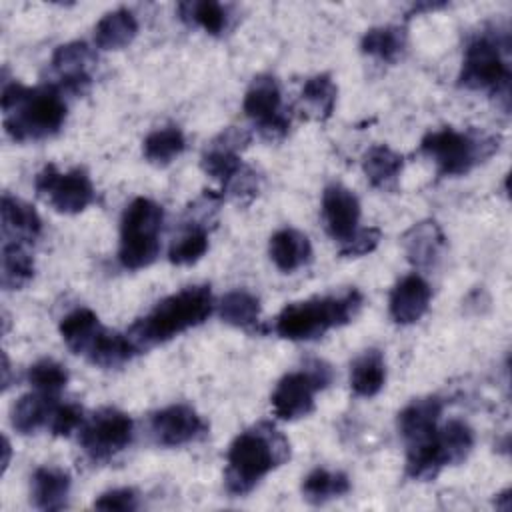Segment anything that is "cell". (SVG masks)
<instances>
[{"instance_id": "1", "label": "cell", "mask_w": 512, "mask_h": 512, "mask_svg": "<svg viewBox=\"0 0 512 512\" xmlns=\"http://www.w3.org/2000/svg\"><path fill=\"white\" fill-rule=\"evenodd\" d=\"M290 458V442L270 422H258L240 432L226 454L224 486L234 498L246 496L272 470Z\"/></svg>"}, {"instance_id": "2", "label": "cell", "mask_w": 512, "mask_h": 512, "mask_svg": "<svg viewBox=\"0 0 512 512\" xmlns=\"http://www.w3.org/2000/svg\"><path fill=\"white\" fill-rule=\"evenodd\" d=\"M4 130L14 142L54 136L66 120L64 92L56 84L24 86L8 82L2 88Z\"/></svg>"}, {"instance_id": "3", "label": "cell", "mask_w": 512, "mask_h": 512, "mask_svg": "<svg viewBox=\"0 0 512 512\" xmlns=\"http://www.w3.org/2000/svg\"><path fill=\"white\" fill-rule=\"evenodd\" d=\"M214 310L210 286H186L160 302L128 328V338L138 352L172 340L174 336L202 324Z\"/></svg>"}, {"instance_id": "4", "label": "cell", "mask_w": 512, "mask_h": 512, "mask_svg": "<svg viewBox=\"0 0 512 512\" xmlns=\"http://www.w3.org/2000/svg\"><path fill=\"white\" fill-rule=\"evenodd\" d=\"M362 302V292L350 288L342 294L286 304L274 320V332L286 340H316L328 330L352 322L360 312Z\"/></svg>"}, {"instance_id": "5", "label": "cell", "mask_w": 512, "mask_h": 512, "mask_svg": "<svg viewBox=\"0 0 512 512\" xmlns=\"http://www.w3.org/2000/svg\"><path fill=\"white\" fill-rule=\"evenodd\" d=\"M508 48L510 42L506 34H496V30L474 34L464 48L458 84L466 90L488 92L490 96L504 98L508 104L512 80Z\"/></svg>"}, {"instance_id": "6", "label": "cell", "mask_w": 512, "mask_h": 512, "mask_svg": "<svg viewBox=\"0 0 512 512\" xmlns=\"http://www.w3.org/2000/svg\"><path fill=\"white\" fill-rule=\"evenodd\" d=\"M500 146V138L476 130L444 126L430 130L420 140V152L434 162L442 176H464L488 160Z\"/></svg>"}, {"instance_id": "7", "label": "cell", "mask_w": 512, "mask_h": 512, "mask_svg": "<svg viewBox=\"0 0 512 512\" xmlns=\"http://www.w3.org/2000/svg\"><path fill=\"white\" fill-rule=\"evenodd\" d=\"M474 448V430L464 420H448L428 438L406 446V476L432 480L442 468L460 464Z\"/></svg>"}, {"instance_id": "8", "label": "cell", "mask_w": 512, "mask_h": 512, "mask_svg": "<svg viewBox=\"0 0 512 512\" xmlns=\"http://www.w3.org/2000/svg\"><path fill=\"white\" fill-rule=\"evenodd\" d=\"M164 210L150 198H134L120 220L118 260L126 270H142L160 254Z\"/></svg>"}, {"instance_id": "9", "label": "cell", "mask_w": 512, "mask_h": 512, "mask_svg": "<svg viewBox=\"0 0 512 512\" xmlns=\"http://www.w3.org/2000/svg\"><path fill=\"white\" fill-rule=\"evenodd\" d=\"M332 368L322 360H310L302 370L284 374L272 392V410L280 420H298L314 410L316 392L332 382Z\"/></svg>"}, {"instance_id": "10", "label": "cell", "mask_w": 512, "mask_h": 512, "mask_svg": "<svg viewBox=\"0 0 512 512\" xmlns=\"http://www.w3.org/2000/svg\"><path fill=\"white\" fill-rule=\"evenodd\" d=\"M134 434L132 418L112 406L96 410L82 422L78 442L84 454L94 462H104L128 448Z\"/></svg>"}, {"instance_id": "11", "label": "cell", "mask_w": 512, "mask_h": 512, "mask_svg": "<svg viewBox=\"0 0 512 512\" xmlns=\"http://www.w3.org/2000/svg\"><path fill=\"white\" fill-rule=\"evenodd\" d=\"M34 188L60 214H80L94 202V186L84 168L60 172L54 164H46L36 174Z\"/></svg>"}, {"instance_id": "12", "label": "cell", "mask_w": 512, "mask_h": 512, "mask_svg": "<svg viewBox=\"0 0 512 512\" xmlns=\"http://www.w3.org/2000/svg\"><path fill=\"white\" fill-rule=\"evenodd\" d=\"M242 110L266 140H278L288 134L290 116L282 106V92L274 76L260 74L250 82Z\"/></svg>"}, {"instance_id": "13", "label": "cell", "mask_w": 512, "mask_h": 512, "mask_svg": "<svg viewBox=\"0 0 512 512\" xmlns=\"http://www.w3.org/2000/svg\"><path fill=\"white\" fill-rule=\"evenodd\" d=\"M206 430L204 418L188 404H170L150 416V434L158 446H184L204 436Z\"/></svg>"}, {"instance_id": "14", "label": "cell", "mask_w": 512, "mask_h": 512, "mask_svg": "<svg viewBox=\"0 0 512 512\" xmlns=\"http://www.w3.org/2000/svg\"><path fill=\"white\" fill-rule=\"evenodd\" d=\"M322 220L328 236L340 246L358 230L360 202L356 194L342 184H328L322 192Z\"/></svg>"}, {"instance_id": "15", "label": "cell", "mask_w": 512, "mask_h": 512, "mask_svg": "<svg viewBox=\"0 0 512 512\" xmlns=\"http://www.w3.org/2000/svg\"><path fill=\"white\" fill-rule=\"evenodd\" d=\"M250 142V132L242 128H226L220 132L204 150L200 166L202 170L218 180L222 188L242 170V160H240V150L246 148Z\"/></svg>"}, {"instance_id": "16", "label": "cell", "mask_w": 512, "mask_h": 512, "mask_svg": "<svg viewBox=\"0 0 512 512\" xmlns=\"http://www.w3.org/2000/svg\"><path fill=\"white\" fill-rule=\"evenodd\" d=\"M52 70L58 78V88L64 94H82L92 82L90 68L94 64V54L86 42H68L54 50Z\"/></svg>"}, {"instance_id": "17", "label": "cell", "mask_w": 512, "mask_h": 512, "mask_svg": "<svg viewBox=\"0 0 512 512\" xmlns=\"http://www.w3.org/2000/svg\"><path fill=\"white\" fill-rule=\"evenodd\" d=\"M430 298H432L430 284L416 272L406 274L394 284L390 292V298H388L390 318L400 326L414 324L426 314L430 306Z\"/></svg>"}, {"instance_id": "18", "label": "cell", "mask_w": 512, "mask_h": 512, "mask_svg": "<svg viewBox=\"0 0 512 512\" xmlns=\"http://www.w3.org/2000/svg\"><path fill=\"white\" fill-rule=\"evenodd\" d=\"M442 408L438 396H424L414 398L398 412V432L406 446L416 444L438 430Z\"/></svg>"}, {"instance_id": "19", "label": "cell", "mask_w": 512, "mask_h": 512, "mask_svg": "<svg viewBox=\"0 0 512 512\" xmlns=\"http://www.w3.org/2000/svg\"><path fill=\"white\" fill-rule=\"evenodd\" d=\"M402 246L408 262L416 268H432L446 246V236L434 220H424L406 230Z\"/></svg>"}, {"instance_id": "20", "label": "cell", "mask_w": 512, "mask_h": 512, "mask_svg": "<svg viewBox=\"0 0 512 512\" xmlns=\"http://www.w3.org/2000/svg\"><path fill=\"white\" fill-rule=\"evenodd\" d=\"M72 478L64 468L40 466L32 474L30 500L38 510L56 512L68 506Z\"/></svg>"}, {"instance_id": "21", "label": "cell", "mask_w": 512, "mask_h": 512, "mask_svg": "<svg viewBox=\"0 0 512 512\" xmlns=\"http://www.w3.org/2000/svg\"><path fill=\"white\" fill-rule=\"evenodd\" d=\"M2 234L4 242H34L42 230V220L38 212L24 200L4 194L2 204Z\"/></svg>"}, {"instance_id": "22", "label": "cell", "mask_w": 512, "mask_h": 512, "mask_svg": "<svg viewBox=\"0 0 512 512\" xmlns=\"http://www.w3.org/2000/svg\"><path fill=\"white\" fill-rule=\"evenodd\" d=\"M268 254L280 272H296L312 258V244L308 236L296 228H280L270 236Z\"/></svg>"}, {"instance_id": "23", "label": "cell", "mask_w": 512, "mask_h": 512, "mask_svg": "<svg viewBox=\"0 0 512 512\" xmlns=\"http://www.w3.org/2000/svg\"><path fill=\"white\" fill-rule=\"evenodd\" d=\"M56 404L58 400L54 394H46L40 390L28 392L20 396L12 406L10 422L20 434H34L36 430L48 426Z\"/></svg>"}, {"instance_id": "24", "label": "cell", "mask_w": 512, "mask_h": 512, "mask_svg": "<svg viewBox=\"0 0 512 512\" xmlns=\"http://www.w3.org/2000/svg\"><path fill=\"white\" fill-rule=\"evenodd\" d=\"M404 168V156L386 144L370 146L362 156V172L372 188L394 190Z\"/></svg>"}, {"instance_id": "25", "label": "cell", "mask_w": 512, "mask_h": 512, "mask_svg": "<svg viewBox=\"0 0 512 512\" xmlns=\"http://www.w3.org/2000/svg\"><path fill=\"white\" fill-rule=\"evenodd\" d=\"M138 34V20L132 10L116 8L106 12L94 26V44L100 50H122Z\"/></svg>"}, {"instance_id": "26", "label": "cell", "mask_w": 512, "mask_h": 512, "mask_svg": "<svg viewBox=\"0 0 512 512\" xmlns=\"http://www.w3.org/2000/svg\"><path fill=\"white\" fill-rule=\"evenodd\" d=\"M386 382V360L378 348H368L350 366V388L356 396L372 398Z\"/></svg>"}, {"instance_id": "27", "label": "cell", "mask_w": 512, "mask_h": 512, "mask_svg": "<svg viewBox=\"0 0 512 512\" xmlns=\"http://www.w3.org/2000/svg\"><path fill=\"white\" fill-rule=\"evenodd\" d=\"M134 354H138V350L128 338V334L110 332L102 326L84 358L100 368H118L126 364Z\"/></svg>"}, {"instance_id": "28", "label": "cell", "mask_w": 512, "mask_h": 512, "mask_svg": "<svg viewBox=\"0 0 512 512\" xmlns=\"http://www.w3.org/2000/svg\"><path fill=\"white\" fill-rule=\"evenodd\" d=\"M60 336L64 340V344L78 356H84L92 344V340L96 338V334L102 330V324L96 316L94 310L90 308H76L72 312H68L62 320H60Z\"/></svg>"}, {"instance_id": "29", "label": "cell", "mask_w": 512, "mask_h": 512, "mask_svg": "<svg viewBox=\"0 0 512 512\" xmlns=\"http://www.w3.org/2000/svg\"><path fill=\"white\" fill-rule=\"evenodd\" d=\"M408 34L402 26H376L364 32L360 50L380 62H396L406 50Z\"/></svg>"}, {"instance_id": "30", "label": "cell", "mask_w": 512, "mask_h": 512, "mask_svg": "<svg viewBox=\"0 0 512 512\" xmlns=\"http://www.w3.org/2000/svg\"><path fill=\"white\" fill-rule=\"evenodd\" d=\"M302 496L310 504H324L328 500L340 498L350 492V478L336 470H326V468H314L312 472L306 474L302 480Z\"/></svg>"}, {"instance_id": "31", "label": "cell", "mask_w": 512, "mask_h": 512, "mask_svg": "<svg viewBox=\"0 0 512 512\" xmlns=\"http://www.w3.org/2000/svg\"><path fill=\"white\" fill-rule=\"evenodd\" d=\"M336 98H338V88H336L334 80L330 78V74H316V76L308 78L300 92V100H302L308 116L314 120H320V122H324L332 116Z\"/></svg>"}, {"instance_id": "32", "label": "cell", "mask_w": 512, "mask_h": 512, "mask_svg": "<svg viewBox=\"0 0 512 512\" xmlns=\"http://www.w3.org/2000/svg\"><path fill=\"white\" fill-rule=\"evenodd\" d=\"M34 278V260L26 250V244L4 242L2 244V272L0 284L4 290H20Z\"/></svg>"}, {"instance_id": "33", "label": "cell", "mask_w": 512, "mask_h": 512, "mask_svg": "<svg viewBox=\"0 0 512 512\" xmlns=\"http://www.w3.org/2000/svg\"><path fill=\"white\" fill-rule=\"evenodd\" d=\"M220 318L242 330H256L260 324V300L248 290H230L220 300Z\"/></svg>"}, {"instance_id": "34", "label": "cell", "mask_w": 512, "mask_h": 512, "mask_svg": "<svg viewBox=\"0 0 512 512\" xmlns=\"http://www.w3.org/2000/svg\"><path fill=\"white\" fill-rule=\"evenodd\" d=\"M184 148L186 138L176 126L156 128L142 142V154L154 166H168L184 152Z\"/></svg>"}, {"instance_id": "35", "label": "cell", "mask_w": 512, "mask_h": 512, "mask_svg": "<svg viewBox=\"0 0 512 512\" xmlns=\"http://www.w3.org/2000/svg\"><path fill=\"white\" fill-rule=\"evenodd\" d=\"M178 14L186 24L198 26L204 32L218 36L226 30L228 14L226 8L214 0H188L178 4Z\"/></svg>"}, {"instance_id": "36", "label": "cell", "mask_w": 512, "mask_h": 512, "mask_svg": "<svg viewBox=\"0 0 512 512\" xmlns=\"http://www.w3.org/2000/svg\"><path fill=\"white\" fill-rule=\"evenodd\" d=\"M186 228L172 242L168 250V260L176 266H190L198 262L208 250V230L200 222H184Z\"/></svg>"}, {"instance_id": "37", "label": "cell", "mask_w": 512, "mask_h": 512, "mask_svg": "<svg viewBox=\"0 0 512 512\" xmlns=\"http://www.w3.org/2000/svg\"><path fill=\"white\" fill-rule=\"evenodd\" d=\"M26 378L34 390L56 396L68 384V370L52 358H42L28 368Z\"/></svg>"}, {"instance_id": "38", "label": "cell", "mask_w": 512, "mask_h": 512, "mask_svg": "<svg viewBox=\"0 0 512 512\" xmlns=\"http://www.w3.org/2000/svg\"><path fill=\"white\" fill-rule=\"evenodd\" d=\"M84 422V412L78 404L68 402V404H56L48 428L54 436H70L76 428H80Z\"/></svg>"}, {"instance_id": "39", "label": "cell", "mask_w": 512, "mask_h": 512, "mask_svg": "<svg viewBox=\"0 0 512 512\" xmlns=\"http://www.w3.org/2000/svg\"><path fill=\"white\" fill-rule=\"evenodd\" d=\"M380 238H382V232H380V228H376V226L358 228L356 234H354L346 244L340 246L338 254H340L342 258H360V256H366V254H370L372 250H376Z\"/></svg>"}, {"instance_id": "40", "label": "cell", "mask_w": 512, "mask_h": 512, "mask_svg": "<svg viewBox=\"0 0 512 512\" xmlns=\"http://www.w3.org/2000/svg\"><path fill=\"white\" fill-rule=\"evenodd\" d=\"M94 508L106 512H132L138 508V494L134 488H112L94 500Z\"/></svg>"}, {"instance_id": "41", "label": "cell", "mask_w": 512, "mask_h": 512, "mask_svg": "<svg viewBox=\"0 0 512 512\" xmlns=\"http://www.w3.org/2000/svg\"><path fill=\"white\" fill-rule=\"evenodd\" d=\"M260 190V178L250 166H242V170L222 188V192L230 194L236 200H252Z\"/></svg>"}, {"instance_id": "42", "label": "cell", "mask_w": 512, "mask_h": 512, "mask_svg": "<svg viewBox=\"0 0 512 512\" xmlns=\"http://www.w3.org/2000/svg\"><path fill=\"white\" fill-rule=\"evenodd\" d=\"M2 450H4V460H2V470H6L8 468V464H10V442H8V438L4 436L2 438Z\"/></svg>"}, {"instance_id": "43", "label": "cell", "mask_w": 512, "mask_h": 512, "mask_svg": "<svg viewBox=\"0 0 512 512\" xmlns=\"http://www.w3.org/2000/svg\"><path fill=\"white\" fill-rule=\"evenodd\" d=\"M2 372H4V378H2V384H4V388L8 386V372H10V366H8V356L6 354H2Z\"/></svg>"}]
</instances>
